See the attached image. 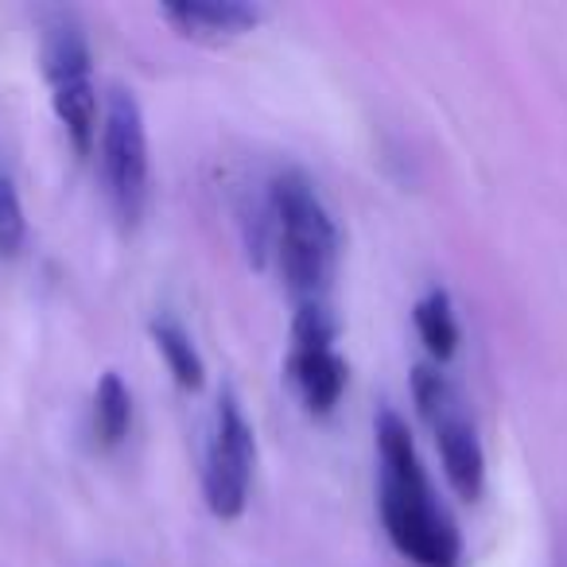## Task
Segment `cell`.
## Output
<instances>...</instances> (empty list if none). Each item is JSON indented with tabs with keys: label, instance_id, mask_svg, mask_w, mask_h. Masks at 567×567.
<instances>
[{
	"label": "cell",
	"instance_id": "obj_1",
	"mask_svg": "<svg viewBox=\"0 0 567 567\" xmlns=\"http://www.w3.org/2000/svg\"><path fill=\"white\" fill-rule=\"evenodd\" d=\"M378 435V505L381 525L396 551L416 567H458L463 564V533L443 509L427 466L416 451L401 412L381 409L373 420Z\"/></svg>",
	"mask_w": 567,
	"mask_h": 567
},
{
	"label": "cell",
	"instance_id": "obj_2",
	"mask_svg": "<svg viewBox=\"0 0 567 567\" xmlns=\"http://www.w3.org/2000/svg\"><path fill=\"white\" fill-rule=\"evenodd\" d=\"M265 214L268 245L280 260L284 284L296 303L327 300L339 276L342 237L311 175L300 167H280L268 179Z\"/></svg>",
	"mask_w": 567,
	"mask_h": 567
},
{
	"label": "cell",
	"instance_id": "obj_3",
	"mask_svg": "<svg viewBox=\"0 0 567 567\" xmlns=\"http://www.w3.org/2000/svg\"><path fill=\"white\" fill-rule=\"evenodd\" d=\"M40 71L51 90V110L63 125L66 141L79 156L97 148L102 133V102L94 82V55H90L86 28L71 12H55L40 32Z\"/></svg>",
	"mask_w": 567,
	"mask_h": 567
},
{
	"label": "cell",
	"instance_id": "obj_4",
	"mask_svg": "<svg viewBox=\"0 0 567 567\" xmlns=\"http://www.w3.org/2000/svg\"><path fill=\"white\" fill-rule=\"evenodd\" d=\"M412 401L435 435L447 486L463 502H478L486 489V451H482L474 420L466 416L458 389L447 381V373H440V365L420 362L412 370Z\"/></svg>",
	"mask_w": 567,
	"mask_h": 567
},
{
	"label": "cell",
	"instance_id": "obj_5",
	"mask_svg": "<svg viewBox=\"0 0 567 567\" xmlns=\"http://www.w3.org/2000/svg\"><path fill=\"white\" fill-rule=\"evenodd\" d=\"M102 175L105 195L125 226H136L148 206V179H152V156H148V121L136 102L133 90L113 86L102 105Z\"/></svg>",
	"mask_w": 567,
	"mask_h": 567
},
{
	"label": "cell",
	"instance_id": "obj_6",
	"mask_svg": "<svg viewBox=\"0 0 567 567\" xmlns=\"http://www.w3.org/2000/svg\"><path fill=\"white\" fill-rule=\"evenodd\" d=\"M342 334V323L334 316L331 300L316 303H296L292 316V350H288V381L300 393L303 409L311 416H331L339 409L342 393H347L350 365L347 358L334 350Z\"/></svg>",
	"mask_w": 567,
	"mask_h": 567
},
{
	"label": "cell",
	"instance_id": "obj_7",
	"mask_svg": "<svg viewBox=\"0 0 567 567\" xmlns=\"http://www.w3.org/2000/svg\"><path fill=\"white\" fill-rule=\"evenodd\" d=\"M252 466H257V435L234 389H221L203 463V497L218 520H237L245 513Z\"/></svg>",
	"mask_w": 567,
	"mask_h": 567
},
{
	"label": "cell",
	"instance_id": "obj_8",
	"mask_svg": "<svg viewBox=\"0 0 567 567\" xmlns=\"http://www.w3.org/2000/svg\"><path fill=\"white\" fill-rule=\"evenodd\" d=\"M159 17L183 40L226 43L252 32L265 20V9L249 4V0H167V4H159Z\"/></svg>",
	"mask_w": 567,
	"mask_h": 567
},
{
	"label": "cell",
	"instance_id": "obj_9",
	"mask_svg": "<svg viewBox=\"0 0 567 567\" xmlns=\"http://www.w3.org/2000/svg\"><path fill=\"white\" fill-rule=\"evenodd\" d=\"M412 323H416L420 342H424L427 358H432L435 365L451 362V358L458 354L463 331H458L455 303H451L447 288H427L416 300V308H412Z\"/></svg>",
	"mask_w": 567,
	"mask_h": 567
},
{
	"label": "cell",
	"instance_id": "obj_10",
	"mask_svg": "<svg viewBox=\"0 0 567 567\" xmlns=\"http://www.w3.org/2000/svg\"><path fill=\"white\" fill-rule=\"evenodd\" d=\"M152 342H156L159 358H164L172 381L183 393H203L206 385V362L198 354L195 339L187 334V327L172 316H156L152 319Z\"/></svg>",
	"mask_w": 567,
	"mask_h": 567
},
{
	"label": "cell",
	"instance_id": "obj_11",
	"mask_svg": "<svg viewBox=\"0 0 567 567\" xmlns=\"http://www.w3.org/2000/svg\"><path fill=\"white\" fill-rule=\"evenodd\" d=\"M94 440L97 447H121L128 435V427H133V393H128V385L121 381V373L105 370L102 378H97L94 385Z\"/></svg>",
	"mask_w": 567,
	"mask_h": 567
},
{
	"label": "cell",
	"instance_id": "obj_12",
	"mask_svg": "<svg viewBox=\"0 0 567 567\" xmlns=\"http://www.w3.org/2000/svg\"><path fill=\"white\" fill-rule=\"evenodd\" d=\"M28 245V214L20 203V190L9 175H0V257H20Z\"/></svg>",
	"mask_w": 567,
	"mask_h": 567
}]
</instances>
